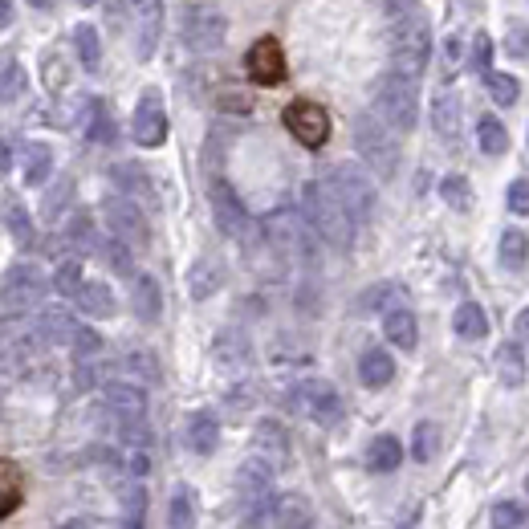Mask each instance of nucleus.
<instances>
[{
    "mask_svg": "<svg viewBox=\"0 0 529 529\" xmlns=\"http://www.w3.org/2000/svg\"><path fill=\"white\" fill-rule=\"evenodd\" d=\"M302 216L318 232V241H326L330 249H350V241H355L359 224H355V216L346 212V204L334 196V188L326 180H310L302 188Z\"/></svg>",
    "mask_w": 529,
    "mask_h": 529,
    "instance_id": "nucleus-1",
    "label": "nucleus"
},
{
    "mask_svg": "<svg viewBox=\"0 0 529 529\" xmlns=\"http://www.w3.org/2000/svg\"><path fill=\"white\" fill-rule=\"evenodd\" d=\"M428 57H432V25H428V17L416 13V9L395 17V25H391V66L395 70L391 74L416 82L428 70Z\"/></svg>",
    "mask_w": 529,
    "mask_h": 529,
    "instance_id": "nucleus-2",
    "label": "nucleus"
},
{
    "mask_svg": "<svg viewBox=\"0 0 529 529\" xmlns=\"http://www.w3.org/2000/svg\"><path fill=\"white\" fill-rule=\"evenodd\" d=\"M265 241L273 253H281L285 261H314L318 257V232L310 228V220L293 208H277L265 216Z\"/></svg>",
    "mask_w": 529,
    "mask_h": 529,
    "instance_id": "nucleus-3",
    "label": "nucleus"
},
{
    "mask_svg": "<svg viewBox=\"0 0 529 529\" xmlns=\"http://www.w3.org/2000/svg\"><path fill=\"white\" fill-rule=\"evenodd\" d=\"M355 151L363 155V163L379 175V180H391V175L399 171L395 131L379 119V114H359V119H355Z\"/></svg>",
    "mask_w": 529,
    "mask_h": 529,
    "instance_id": "nucleus-4",
    "label": "nucleus"
},
{
    "mask_svg": "<svg viewBox=\"0 0 529 529\" xmlns=\"http://www.w3.org/2000/svg\"><path fill=\"white\" fill-rule=\"evenodd\" d=\"M237 493H241L245 517H249L253 529L277 513V497H273V464H269L265 456L253 452V456L237 468Z\"/></svg>",
    "mask_w": 529,
    "mask_h": 529,
    "instance_id": "nucleus-5",
    "label": "nucleus"
},
{
    "mask_svg": "<svg viewBox=\"0 0 529 529\" xmlns=\"http://www.w3.org/2000/svg\"><path fill=\"white\" fill-rule=\"evenodd\" d=\"M326 184H330L334 196L346 204V212L355 216V224H367V220L375 216V208H379V188H375V180H371L367 167H359V163H338V167H330V180H326Z\"/></svg>",
    "mask_w": 529,
    "mask_h": 529,
    "instance_id": "nucleus-6",
    "label": "nucleus"
},
{
    "mask_svg": "<svg viewBox=\"0 0 529 529\" xmlns=\"http://www.w3.org/2000/svg\"><path fill=\"white\" fill-rule=\"evenodd\" d=\"M371 102H375V114H379V119H383L395 135H403V131L416 127L420 102H416V82H411V78H399V74L379 78Z\"/></svg>",
    "mask_w": 529,
    "mask_h": 529,
    "instance_id": "nucleus-7",
    "label": "nucleus"
},
{
    "mask_svg": "<svg viewBox=\"0 0 529 529\" xmlns=\"http://www.w3.org/2000/svg\"><path fill=\"white\" fill-rule=\"evenodd\" d=\"M289 407L298 411V416H306L310 424H318V428H334L342 420V411H346L338 387L326 383V379H302V383H293L289 387Z\"/></svg>",
    "mask_w": 529,
    "mask_h": 529,
    "instance_id": "nucleus-8",
    "label": "nucleus"
},
{
    "mask_svg": "<svg viewBox=\"0 0 529 529\" xmlns=\"http://www.w3.org/2000/svg\"><path fill=\"white\" fill-rule=\"evenodd\" d=\"M102 416L110 420L114 432L147 424V391L139 383H127V379L106 383L102 387Z\"/></svg>",
    "mask_w": 529,
    "mask_h": 529,
    "instance_id": "nucleus-9",
    "label": "nucleus"
},
{
    "mask_svg": "<svg viewBox=\"0 0 529 529\" xmlns=\"http://www.w3.org/2000/svg\"><path fill=\"white\" fill-rule=\"evenodd\" d=\"M45 298V273L37 265H13L0 277V306L9 314H29Z\"/></svg>",
    "mask_w": 529,
    "mask_h": 529,
    "instance_id": "nucleus-10",
    "label": "nucleus"
},
{
    "mask_svg": "<svg viewBox=\"0 0 529 529\" xmlns=\"http://www.w3.org/2000/svg\"><path fill=\"white\" fill-rule=\"evenodd\" d=\"M180 33H184V45H188V49H196V53H216V49L224 45V37H228V17H224L216 5H192V9L184 13Z\"/></svg>",
    "mask_w": 529,
    "mask_h": 529,
    "instance_id": "nucleus-11",
    "label": "nucleus"
},
{
    "mask_svg": "<svg viewBox=\"0 0 529 529\" xmlns=\"http://www.w3.org/2000/svg\"><path fill=\"white\" fill-rule=\"evenodd\" d=\"M102 216H106L110 237L127 241L131 249H139V245H147V241H151V224H147L143 208H139L131 196H106V204H102Z\"/></svg>",
    "mask_w": 529,
    "mask_h": 529,
    "instance_id": "nucleus-12",
    "label": "nucleus"
},
{
    "mask_svg": "<svg viewBox=\"0 0 529 529\" xmlns=\"http://www.w3.org/2000/svg\"><path fill=\"white\" fill-rule=\"evenodd\" d=\"M208 204H212V220H216V228L224 232V237H232V241L249 237V208L241 204V196L232 192L228 180H212Z\"/></svg>",
    "mask_w": 529,
    "mask_h": 529,
    "instance_id": "nucleus-13",
    "label": "nucleus"
},
{
    "mask_svg": "<svg viewBox=\"0 0 529 529\" xmlns=\"http://www.w3.org/2000/svg\"><path fill=\"white\" fill-rule=\"evenodd\" d=\"M285 131H289L293 139H298L302 147L318 151V147L330 139V119H326V110H322L318 102L298 98V102H289V106H285Z\"/></svg>",
    "mask_w": 529,
    "mask_h": 529,
    "instance_id": "nucleus-14",
    "label": "nucleus"
},
{
    "mask_svg": "<svg viewBox=\"0 0 529 529\" xmlns=\"http://www.w3.org/2000/svg\"><path fill=\"white\" fill-rule=\"evenodd\" d=\"M131 135L139 147H163L167 139V110H163V94L159 90H143L135 119H131Z\"/></svg>",
    "mask_w": 529,
    "mask_h": 529,
    "instance_id": "nucleus-15",
    "label": "nucleus"
},
{
    "mask_svg": "<svg viewBox=\"0 0 529 529\" xmlns=\"http://www.w3.org/2000/svg\"><path fill=\"white\" fill-rule=\"evenodd\" d=\"M212 363L220 371H228V375L249 371V363H253V342H249V334L245 330H232V326L220 330L212 338Z\"/></svg>",
    "mask_w": 529,
    "mask_h": 529,
    "instance_id": "nucleus-16",
    "label": "nucleus"
},
{
    "mask_svg": "<svg viewBox=\"0 0 529 529\" xmlns=\"http://www.w3.org/2000/svg\"><path fill=\"white\" fill-rule=\"evenodd\" d=\"M245 70H249V78H253L257 86H277V82H285V53H281V45H277L273 37H261V41L245 53Z\"/></svg>",
    "mask_w": 529,
    "mask_h": 529,
    "instance_id": "nucleus-17",
    "label": "nucleus"
},
{
    "mask_svg": "<svg viewBox=\"0 0 529 529\" xmlns=\"http://www.w3.org/2000/svg\"><path fill=\"white\" fill-rule=\"evenodd\" d=\"M33 334L45 342V346H70L74 334H78V322L66 306H45L37 318H33Z\"/></svg>",
    "mask_w": 529,
    "mask_h": 529,
    "instance_id": "nucleus-18",
    "label": "nucleus"
},
{
    "mask_svg": "<svg viewBox=\"0 0 529 529\" xmlns=\"http://www.w3.org/2000/svg\"><path fill=\"white\" fill-rule=\"evenodd\" d=\"M159 29H163V0H135V53L143 62L159 45Z\"/></svg>",
    "mask_w": 529,
    "mask_h": 529,
    "instance_id": "nucleus-19",
    "label": "nucleus"
},
{
    "mask_svg": "<svg viewBox=\"0 0 529 529\" xmlns=\"http://www.w3.org/2000/svg\"><path fill=\"white\" fill-rule=\"evenodd\" d=\"M131 306H135V318L139 322H159L163 314V289L151 273H135L131 277Z\"/></svg>",
    "mask_w": 529,
    "mask_h": 529,
    "instance_id": "nucleus-20",
    "label": "nucleus"
},
{
    "mask_svg": "<svg viewBox=\"0 0 529 529\" xmlns=\"http://www.w3.org/2000/svg\"><path fill=\"white\" fill-rule=\"evenodd\" d=\"M184 444L196 456H212L216 452V444H220V420L212 416V411H192L188 428H184Z\"/></svg>",
    "mask_w": 529,
    "mask_h": 529,
    "instance_id": "nucleus-21",
    "label": "nucleus"
},
{
    "mask_svg": "<svg viewBox=\"0 0 529 529\" xmlns=\"http://www.w3.org/2000/svg\"><path fill=\"white\" fill-rule=\"evenodd\" d=\"M383 334H387V342H391L395 350H416V342H420V322H416V314H411L407 306H395V310L383 314Z\"/></svg>",
    "mask_w": 529,
    "mask_h": 529,
    "instance_id": "nucleus-22",
    "label": "nucleus"
},
{
    "mask_svg": "<svg viewBox=\"0 0 529 529\" xmlns=\"http://www.w3.org/2000/svg\"><path fill=\"white\" fill-rule=\"evenodd\" d=\"M432 131L444 143H456L460 139V98L452 90H444V94L432 98Z\"/></svg>",
    "mask_w": 529,
    "mask_h": 529,
    "instance_id": "nucleus-23",
    "label": "nucleus"
},
{
    "mask_svg": "<svg viewBox=\"0 0 529 529\" xmlns=\"http://www.w3.org/2000/svg\"><path fill=\"white\" fill-rule=\"evenodd\" d=\"M359 379H363V387H371V391L387 387V383L395 379V359L387 355L383 346L363 350V359H359Z\"/></svg>",
    "mask_w": 529,
    "mask_h": 529,
    "instance_id": "nucleus-24",
    "label": "nucleus"
},
{
    "mask_svg": "<svg viewBox=\"0 0 529 529\" xmlns=\"http://www.w3.org/2000/svg\"><path fill=\"white\" fill-rule=\"evenodd\" d=\"M220 285H224V269H220V261L200 257V261L188 269V293H192L196 302H208Z\"/></svg>",
    "mask_w": 529,
    "mask_h": 529,
    "instance_id": "nucleus-25",
    "label": "nucleus"
},
{
    "mask_svg": "<svg viewBox=\"0 0 529 529\" xmlns=\"http://www.w3.org/2000/svg\"><path fill=\"white\" fill-rule=\"evenodd\" d=\"M253 448H257V456H265L269 464H273V460H285V456H289V432H285L277 420H261L257 432H253Z\"/></svg>",
    "mask_w": 529,
    "mask_h": 529,
    "instance_id": "nucleus-26",
    "label": "nucleus"
},
{
    "mask_svg": "<svg viewBox=\"0 0 529 529\" xmlns=\"http://www.w3.org/2000/svg\"><path fill=\"white\" fill-rule=\"evenodd\" d=\"M78 310L86 318H110L114 314V289L106 281H86L78 289Z\"/></svg>",
    "mask_w": 529,
    "mask_h": 529,
    "instance_id": "nucleus-27",
    "label": "nucleus"
},
{
    "mask_svg": "<svg viewBox=\"0 0 529 529\" xmlns=\"http://www.w3.org/2000/svg\"><path fill=\"white\" fill-rule=\"evenodd\" d=\"M452 330H456L464 342H481V338L489 334V314H485L477 302H464V306H456V314H452Z\"/></svg>",
    "mask_w": 529,
    "mask_h": 529,
    "instance_id": "nucleus-28",
    "label": "nucleus"
},
{
    "mask_svg": "<svg viewBox=\"0 0 529 529\" xmlns=\"http://www.w3.org/2000/svg\"><path fill=\"white\" fill-rule=\"evenodd\" d=\"M167 529H196V497L188 485H175L167 501Z\"/></svg>",
    "mask_w": 529,
    "mask_h": 529,
    "instance_id": "nucleus-29",
    "label": "nucleus"
},
{
    "mask_svg": "<svg viewBox=\"0 0 529 529\" xmlns=\"http://www.w3.org/2000/svg\"><path fill=\"white\" fill-rule=\"evenodd\" d=\"M49 175H53V151H49V143H25V184L41 188Z\"/></svg>",
    "mask_w": 529,
    "mask_h": 529,
    "instance_id": "nucleus-30",
    "label": "nucleus"
},
{
    "mask_svg": "<svg viewBox=\"0 0 529 529\" xmlns=\"http://www.w3.org/2000/svg\"><path fill=\"white\" fill-rule=\"evenodd\" d=\"M497 375H501L505 387H521L525 383V350H521V342H505L497 350Z\"/></svg>",
    "mask_w": 529,
    "mask_h": 529,
    "instance_id": "nucleus-31",
    "label": "nucleus"
},
{
    "mask_svg": "<svg viewBox=\"0 0 529 529\" xmlns=\"http://www.w3.org/2000/svg\"><path fill=\"white\" fill-rule=\"evenodd\" d=\"M367 464L375 468V473H395V468L403 464V444L395 436H375L371 452H367Z\"/></svg>",
    "mask_w": 529,
    "mask_h": 529,
    "instance_id": "nucleus-32",
    "label": "nucleus"
},
{
    "mask_svg": "<svg viewBox=\"0 0 529 529\" xmlns=\"http://www.w3.org/2000/svg\"><path fill=\"white\" fill-rule=\"evenodd\" d=\"M440 444H444V432H440V424H432V420L416 424V432H411V460H420V464L436 460Z\"/></svg>",
    "mask_w": 529,
    "mask_h": 529,
    "instance_id": "nucleus-33",
    "label": "nucleus"
},
{
    "mask_svg": "<svg viewBox=\"0 0 529 529\" xmlns=\"http://www.w3.org/2000/svg\"><path fill=\"white\" fill-rule=\"evenodd\" d=\"M110 180L119 184L123 196L139 200V196H151V180H147V171L135 167V163H119V167H110Z\"/></svg>",
    "mask_w": 529,
    "mask_h": 529,
    "instance_id": "nucleus-34",
    "label": "nucleus"
},
{
    "mask_svg": "<svg viewBox=\"0 0 529 529\" xmlns=\"http://www.w3.org/2000/svg\"><path fill=\"white\" fill-rule=\"evenodd\" d=\"M29 78H25V66L17 57H0V102H17L25 94Z\"/></svg>",
    "mask_w": 529,
    "mask_h": 529,
    "instance_id": "nucleus-35",
    "label": "nucleus"
},
{
    "mask_svg": "<svg viewBox=\"0 0 529 529\" xmlns=\"http://www.w3.org/2000/svg\"><path fill=\"white\" fill-rule=\"evenodd\" d=\"M74 53L86 70H98L102 66V41H98V29L94 25H78L74 29Z\"/></svg>",
    "mask_w": 529,
    "mask_h": 529,
    "instance_id": "nucleus-36",
    "label": "nucleus"
},
{
    "mask_svg": "<svg viewBox=\"0 0 529 529\" xmlns=\"http://www.w3.org/2000/svg\"><path fill=\"white\" fill-rule=\"evenodd\" d=\"M529 261V237L521 228H505L501 232V265L505 269H525Z\"/></svg>",
    "mask_w": 529,
    "mask_h": 529,
    "instance_id": "nucleus-37",
    "label": "nucleus"
},
{
    "mask_svg": "<svg viewBox=\"0 0 529 529\" xmlns=\"http://www.w3.org/2000/svg\"><path fill=\"white\" fill-rule=\"evenodd\" d=\"M477 147H481L485 155H505V151H509V131L493 119V114H485V119L477 123Z\"/></svg>",
    "mask_w": 529,
    "mask_h": 529,
    "instance_id": "nucleus-38",
    "label": "nucleus"
},
{
    "mask_svg": "<svg viewBox=\"0 0 529 529\" xmlns=\"http://www.w3.org/2000/svg\"><path fill=\"white\" fill-rule=\"evenodd\" d=\"M98 253H102V261H106L114 273L135 277V257H131V245H127V241H119V237H106Z\"/></svg>",
    "mask_w": 529,
    "mask_h": 529,
    "instance_id": "nucleus-39",
    "label": "nucleus"
},
{
    "mask_svg": "<svg viewBox=\"0 0 529 529\" xmlns=\"http://www.w3.org/2000/svg\"><path fill=\"white\" fill-rule=\"evenodd\" d=\"M21 505V477L9 460H0V517H9Z\"/></svg>",
    "mask_w": 529,
    "mask_h": 529,
    "instance_id": "nucleus-40",
    "label": "nucleus"
},
{
    "mask_svg": "<svg viewBox=\"0 0 529 529\" xmlns=\"http://www.w3.org/2000/svg\"><path fill=\"white\" fill-rule=\"evenodd\" d=\"M66 241H70L78 253H98V249H102V241H98V232H94V220H90V216H74V220H70Z\"/></svg>",
    "mask_w": 529,
    "mask_h": 529,
    "instance_id": "nucleus-41",
    "label": "nucleus"
},
{
    "mask_svg": "<svg viewBox=\"0 0 529 529\" xmlns=\"http://www.w3.org/2000/svg\"><path fill=\"white\" fill-rule=\"evenodd\" d=\"M440 196H444V204L456 208V212H468V208H473V188H468L464 175H444V180H440Z\"/></svg>",
    "mask_w": 529,
    "mask_h": 529,
    "instance_id": "nucleus-42",
    "label": "nucleus"
},
{
    "mask_svg": "<svg viewBox=\"0 0 529 529\" xmlns=\"http://www.w3.org/2000/svg\"><path fill=\"white\" fill-rule=\"evenodd\" d=\"M123 371L135 383H155L159 379V363H155L151 350H131V355H123Z\"/></svg>",
    "mask_w": 529,
    "mask_h": 529,
    "instance_id": "nucleus-43",
    "label": "nucleus"
},
{
    "mask_svg": "<svg viewBox=\"0 0 529 529\" xmlns=\"http://www.w3.org/2000/svg\"><path fill=\"white\" fill-rule=\"evenodd\" d=\"M86 285V277H82V261H62L57 265V273H53V289L62 293V298H78V289Z\"/></svg>",
    "mask_w": 529,
    "mask_h": 529,
    "instance_id": "nucleus-44",
    "label": "nucleus"
},
{
    "mask_svg": "<svg viewBox=\"0 0 529 529\" xmlns=\"http://www.w3.org/2000/svg\"><path fill=\"white\" fill-rule=\"evenodd\" d=\"M5 228H9V237H13L21 249L33 245V220H29V212H25L21 204H9V212H5Z\"/></svg>",
    "mask_w": 529,
    "mask_h": 529,
    "instance_id": "nucleus-45",
    "label": "nucleus"
},
{
    "mask_svg": "<svg viewBox=\"0 0 529 529\" xmlns=\"http://www.w3.org/2000/svg\"><path fill=\"white\" fill-rule=\"evenodd\" d=\"M485 82H489V94H493V102L497 106H513L517 98H521V82L513 78V74H485Z\"/></svg>",
    "mask_w": 529,
    "mask_h": 529,
    "instance_id": "nucleus-46",
    "label": "nucleus"
},
{
    "mask_svg": "<svg viewBox=\"0 0 529 529\" xmlns=\"http://www.w3.org/2000/svg\"><path fill=\"white\" fill-rule=\"evenodd\" d=\"M525 505L521 501H497L493 505V513H489V521H493V529H525Z\"/></svg>",
    "mask_w": 529,
    "mask_h": 529,
    "instance_id": "nucleus-47",
    "label": "nucleus"
},
{
    "mask_svg": "<svg viewBox=\"0 0 529 529\" xmlns=\"http://www.w3.org/2000/svg\"><path fill=\"white\" fill-rule=\"evenodd\" d=\"M277 529H314V517L298 497H293V501L277 505Z\"/></svg>",
    "mask_w": 529,
    "mask_h": 529,
    "instance_id": "nucleus-48",
    "label": "nucleus"
},
{
    "mask_svg": "<svg viewBox=\"0 0 529 529\" xmlns=\"http://www.w3.org/2000/svg\"><path fill=\"white\" fill-rule=\"evenodd\" d=\"M363 310H395L399 306V285H391V281H383V285H375V289H367L363 293V302H359Z\"/></svg>",
    "mask_w": 529,
    "mask_h": 529,
    "instance_id": "nucleus-49",
    "label": "nucleus"
},
{
    "mask_svg": "<svg viewBox=\"0 0 529 529\" xmlns=\"http://www.w3.org/2000/svg\"><path fill=\"white\" fill-rule=\"evenodd\" d=\"M74 359L82 363V359H98L102 355V334L98 330H90V326H78V334H74Z\"/></svg>",
    "mask_w": 529,
    "mask_h": 529,
    "instance_id": "nucleus-50",
    "label": "nucleus"
},
{
    "mask_svg": "<svg viewBox=\"0 0 529 529\" xmlns=\"http://www.w3.org/2000/svg\"><path fill=\"white\" fill-rule=\"evenodd\" d=\"M505 53L517 57V62L529 57V29L521 21H505Z\"/></svg>",
    "mask_w": 529,
    "mask_h": 529,
    "instance_id": "nucleus-51",
    "label": "nucleus"
},
{
    "mask_svg": "<svg viewBox=\"0 0 529 529\" xmlns=\"http://www.w3.org/2000/svg\"><path fill=\"white\" fill-rule=\"evenodd\" d=\"M505 204H509V212L529 216V180H513L509 192H505Z\"/></svg>",
    "mask_w": 529,
    "mask_h": 529,
    "instance_id": "nucleus-52",
    "label": "nucleus"
},
{
    "mask_svg": "<svg viewBox=\"0 0 529 529\" xmlns=\"http://www.w3.org/2000/svg\"><path fill=\"white\" fill-rule=\"evenodd\" d=\"M460 57H464V41L460 37H444V53H440L444 74H456L460 70Z\"/></svg>",
    "mask_w": 529,
    "mask_h": 529,
    "instance_id": "nucleus-53",
    "label": "nucleus"
},
{
    "mask_svg": "<svg viewBox=\"0 0 529 529\" xmlns=\"http://www.w3.org/2000/svg\"><path fill=\"white\" fill-rule=\"evenodd\" d=\"M489 62H493V41H489V33H477V41H473V66L489 74Z\"/></svg>",
    "mask_w": 529,
    "mask_h": 529,
    "instance_id": "nucleus-54",
    "label": "nucleus"
},
{
    "mask_svg": "<svg viewBox=\"0 0 529 529\" xmlns=\"http://www.w3.org/2000/svg\"><path fill=\"white\" fill-rule=\"evenodd\" d=\"M66 529H119V525H110V521H102V517H70Z\"/></svg>",
    "mask_w": 529,
    "mask_h": 529,
    "instance_id": "nucleus-55",
    "label": "nucleus"
},
{
    "mask_svg": "<svg viewBox=\"0 0 529 529\" xmlns=\"http://www.w3.org/2000/svg\"><path fill=\"white\" fill-rule=\"evenodd\" d=\"M379 9L391 13V17H403V13L416 9V0H379Z\"/></svg>",
    "mask_w": 529,
    "mask_h": 529,
    "instance_id": "nucleus-56",
    "label": "nucleus"
},
{
    "mask_svg": "<svg viewBox=\"0 0 529 529\" xmlns=\"http://www.w3.org/2000/svg\"><path fill=\"white\" fill-rule=\"evenodd\" d=\"M66 200H70V184H57V192H53V196H49V204H45V212H49V216H57Z\"/></svg>",
    "mask_w": 529,
    "mask_h": 529,
    "instance_id": "nucleus-57",
    "label": "nucleus"
},
{
    "mask_svg": "<svg viewBox=\"0 0 529 529\" xmlns=\"http://www.w3.org/2000/svg\"><path fill=\"white\" fill-rule=\"evenodd\" d=\"M513 330H517V342L529 346V310H521V314L513 318Z\"/></svg>",
    "mask_w": 529,
    "mask_h": 529,
    "instance_id": "nucleus-58",
    "label": "nucleus"
},
{
    "mask_svg": "<svg viewBox=\"0 0 529 529\" xmlns=\"http://www.w3.org/2000/svg\"><path fill=\"white\" fill-rule=\"evenodd\" d=\"M9 167H13V143L0 139V175H9Z\"/></svg>",
    "mask_w": 529,
    "mask_h": 529,
    "instance_id": "nucleus-59",
    "label": "nucleus"
},
{
    "mask_svg": "<svg viewBox=\"0 0 529 529\" xmlns=\"http://www.w3.org/2000/svg\"><path fill=\"white\" fill-rule=\"evenodd\" d=\"M13 25V0H0V29Z\"/></svg>",
    "mask_w": 529,
    "mask_h": 529,
    "instance_id": "nucleus-60",
    "label": "nucleus"
},
{
    "mask_svg": "<svg viewBox=\"0 0 529 529\" xmlns=\"http://www.w3.org/2000/svg\"><path fill=\"white\" fill-rule=\"evenodd\" d=\"M29 5H33V9H45V5H49V0H29Z\"/></svg>",
    "mask_w": 529,
    "mask_h": 529,
    "instance_id": "nucleus-61",
    "label": "nucleus"
},
{
    "mask_svg": "<svg viewBox=\"0 0 529 529\" xmlns=\"http://www.w3.org/2000/svg\"><path fill=\"white\" fill-rule=\"evenodd\" d=\"M78 5H82V9H90V5H98V0H78Z\"/></svg>",
    "mask_w": 529,
    "mask_h": 529,
    "instance_id": "nucleus-62",
    "label": "nucleus"
},
{
    "mask_svg": "<svg viewBox=\"0 0 529 529\" xmlns=\"http://www.w3.org/2000/svg\"><path fill=\"white\" fill-rule=\"evenodd\" d=\"M525 489H529V481H525Z\"/></svg>",
    "mask_w": 529,
    "mask_h": 529,
    "instance_id": "nucleus-63",
    "label": "nucleus"
}]
</instances>
